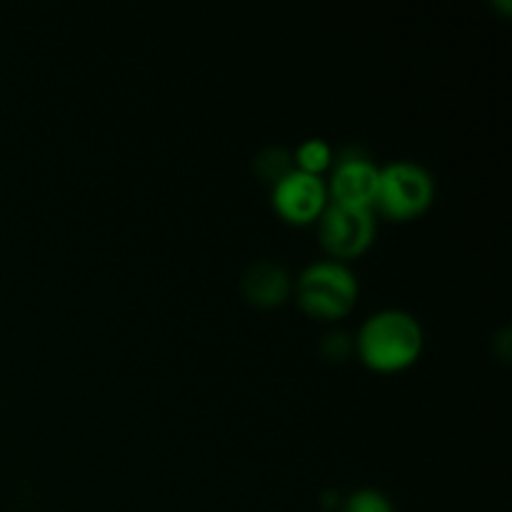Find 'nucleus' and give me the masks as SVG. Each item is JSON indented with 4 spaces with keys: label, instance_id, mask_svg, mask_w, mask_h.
I'll return each instance as SVG.
<instances>
[{
    "label": "nucleus",
    "instance_id": "20e7f679",
    "mask_svg": "<svg viewBox=\"0 0 512 512\" xmlns=\"http://www.w3.org/2000/svg\"><path fill=\"white\" fill-rule=\"evenodd\" d=\"M320 240L333 258H355L375 238L373 208L328 200L320 213Z\"/></svg>",
    "mask_w": 512,
    "mask_h": 512
},
{
    "label": "nucleus",
    "instance_id": "6e6552de",
    "mask_svg": "<svg viewBox=\"0 0 512 512\" xmlns=\"http://www.w3.org/2000/svg\"><path fill=\"white\" fill-rule=\"evenodd\" d=\"M295 163H298L300 170L320 175L333 163V148L323 138H308L295 150Z\"/></svg>",
    "mask_w": 512,
    "mask_h": 512
},
{
    "label": "nucleus",
    "instance_id": "f257e3e1",
    "mask_svg": "<svg viewBox=\"0 0 512 512\" xmlns=\"http://www.w3.org/2000/svg\"><path fill=\"white\" fill-rule=\"evenodd\" d=\"M355 345L365 365L395 373L418 360L423 350V328L408 310L385 308L360 325Z\"/></svg>",
    "mask_w": 512,
    "mask_h": 512
},
{
    "label": "nucleus",
    "instance_id": "0eeeda50",
    "mask_svg": "<svg viewBox=\"0 0 512 512\" xmlns=\"http://www.w3.org/2000/svg\"><path fill=\"white\" fill-rule=\"evenodd\" d=\"M245 295L258 305H278L290 290V280L278 263H255L243 278Z\"/></svg>",
    "mask_w": 512,
    "mask_h": 512
},
{
    "label": "nucleus",
    "instance_id": "423d86ee",
    "mask_svg": "<svg viewBox=\"0 0 512 512\" xmlns=\"http://www.w3.org/2000/svg\"><path fill=\"white\" fill-rule=\"evenodd\" d=\"M380 168L365 155H348L338 160L328 183V195L335 203L373 208L378 198Z\"/></svg>",
    "mask_w": 512,
    "mask_h": 512
},
{
    "label": "nucleus",
    "instance_id": "7ed1b4c3",
    "mask_svg": "<svg viewBox=\"0 0 512 512\" xmlns=\"http://www.w3.org/2000/svg\"><path fill=\"white\" fill-rule=\"evenodd\" d=\"M435 198V180L415 160H393L380 168L375 205L393 218H415Z\"/></svg>",
    "mask_w": 512,
    "mask_h": 512
},
{
    "label": "nucleus",
    "instance_id": "f03ea898",
    "mask_svg": "<svg viewBox=\"0 0 512 512\" xmlns=\"http://www.w3.org/2000/svg\"><path fill=\"white\" fill-rule=\"evenodd\" d=\"M358 275L343 260L310 263L295 280V298L300 308L318 318H340L358 300Z\"/></svg>",
    "mask_w": 512,
    "mask_h": 512
},
{
    "label": "nucleus",
    "instance_id": "1a4fd4ad",
    "mask_svg": "<svg viewBox=\"0 0 512 512\" xmlns=\"http://www.w3.org/2000/svg\"><path fill=\"white\" fill-rule=\"evenodd\" d=\"M343 512H395V505L383 490L360 488L345 500Z\"/></svg>",
    "mask_w": 512,
    "mask_h": 512
},
{
    "label": "nucleus",
    "instance_id": "39448f33",
    "mask_svg": "<svg viewBox=\"0 0 512 512\" xmlns=\"http://www.w3.org/2000/svg\"><path fill=\"white\" fill-rule=\"evenodd\" d=\"M328 183L323 175L308 173V170L293 168L275 180L273 205L290 223H310L318 220L328 205Z\"/></svg>",
    "mask_w": 512,
    "mask_h": 512
}]
</instances>
